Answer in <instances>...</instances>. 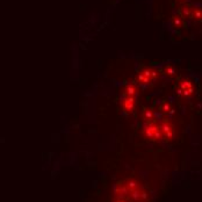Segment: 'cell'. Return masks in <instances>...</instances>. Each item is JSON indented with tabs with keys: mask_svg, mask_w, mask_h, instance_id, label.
<instances>
[{
	"mask_svg": "<svg viewBox=\"0 0 202 202\" xmlns=\"http://www.w3.org/2000/svg\"><path fill=\"white\" fill-rule=\"evenodd\" d=\"M145 135H146V137H149V138H155V139H159L164 133H163V127H159L157 124H155V123H151L149 124L146 129H145Z\"/></svg>",
	"mask_w": 202,
	"mask_h": 202,
	"instance_id": "7a4b0ae2",
	"label": "cell"
},
{
	"mask_svg": "<svg viewBox=\"0 0 202 202\" xmlns=\"http://www.w3.org/2000/svg\"><path fill=\"white\" fill-rule=\"evenodd\" d=\"M133 107H134V99L133 98H128L126 100V109L130 111V109H133Z\"/></svg>",
	"mask_w": 202,
	"mask_h": 202,
	"instance_id": "3957f363",
	"label": "cell"
},
{
	"mask_svg": "<svg viewBox=\"0 0 202 202\" xmlns=\"http://www.w3.org/2000/svg\"><path fill=\"white\" fill-rule=\"evenodd\" d=\"M123 188L127 194H119L120 197L116 199V202H148L146 193L136 181H128Z\"/></svg>",
	"mask_w": 202,
	"mask_h": 202,
	"instance_id": "6da1fadb",
	"label": "cell"
}]
</instances>
